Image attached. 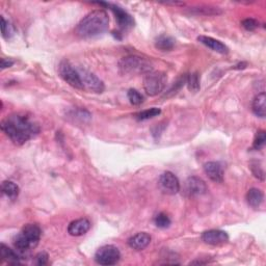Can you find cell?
I'll use <instances>...</instances> for the list:
<instances>
[{
	"label": "cell",
	"instance_id": "cell-11",
	"mask_svg": "<svg viewBox=\"0 0 266 266\" xmlns=\"http://www.w3.org/2000/svg\"><path fill=\"white\" fill-rule=\"evenodd\" d=\"M202 240L207 244L221 245L229 241V235L222 230H208L202 234Z\"/></svg>",
	"mask_w": 266,
	"mask_h": 266
},
{
	"label": "cell",
	"instance_id": "cell-19",
	"mask_svg": "<svg viewBox=\"0 0 266 266\" xmlns=\"http://www.w3.org/2000/svg\"><path fill=\"white\" fill-rule=\"evenodd\" d=\"M175 43H176V41L171 37L162 35V36L156 39L155 47L158 50H161V51H170L171 49L174 48Z\"/></svg>",
	"mask_w": 266,
	"mask_h": 266
},
{
	"label": "cell",
	"instance_id": "cell-14",
	"mask_svg": "<svg viewBox=\"0 0 266 266\" xmlns=\"http://www.w3.org/2000/svg\"><path fill=\"white\" fill-rule=\"evenodd\" d=\"M151 242V236L146 232H139L128 240V245L135 251H143Z\"/></svg>",
	"mask_w": 266,
	"mask_h": 266
},
{
	"label": "cell",
	"instance_id": "cell-12",
	"mask_svg": "<svg viewBox=\"0 0 266 266\" xmlns=\"http://www.w3.org/2000/svg\"><path fill=\"white\" fill-rule=\"evenodd\" d=\"M203 168H204V173L211 181L216 183H222L224 181V168L220 162H206Z\"/></svg>",
	"mask_w": 266,
	"mask_h": 266
},
{
	"label": "cell",
	"instance_id": "cell-10",
	"mask_svg": "<svg viewBox=\"0 0 266 266\" xmlns=\"http://www.w3.org/2000/svg\"><path fill=\"white\" fill-rule=\"evenodd\" d=\"M207 185L199 177L193 176L185 181V194L189 197H198L206 194Z\"/></svg>",
	"mask_w": 266,
	"mask_h": 266
},
{
	"label": "cell",
	"instance_id": "cell-31",
	"mask_svg": "<svg viewBox=\"0 0 266 266\" xmlns=\"http://www.w3.org/2000/svg\"><path fill=\"white\" fill-rule=\"evenodd\" d=\"M167 6H184L183 3H166Z\"/></svg>",
	"mask_w": 266,
	"mask_h": 266
},
{
	"label": "cell",
	"instance_id": "cell-21",
	"mask_svg": "<svg viewBox=\"0 0 266 266\" xmlns=\"http://www.w3.org/2000/svg\"><path fill=\"white\" fill-rule=\"evenodd\" d=\"M2 191L3 194L6 195L11 200H16L19 196L20 190L19 186L13 181H5L2 185Z\"/></svg>",
	"mask_w": 266,
	"mask_h": 266
},
{
	"label": "cell",
	"instance_id": "cell-2",
	"mask_svg": "<svg viewBox=\"0 0 266 266\" xmlns=\"http://www.w3.org/2000/svg\"><path fill=\"white\" fill-rule=\"evenodd\" d=\"M109 26V17L104 10H95L88 13L78 23L76 33L82 39H93L105 34Z\"/></svg>",
	"mask_w": 266,
	"mask_h": 266
},
{
	"label": "cell",
	"instance_id": "cell-9",
	"mask_svg": "<svg viewBox=\"0 0 266 266\" xmlns=\"http://www.w3.org/2000/svg\"><path fill=\"white\" fill-rule=\"evenodd\" d=\"M98 5L103 6L105 8H108L114 13V15L116 16V19L118 21V24L122 29L127 30V29L132 28L134 26V20L132 18V16L130 14H128L125 10H123L121 7H119L117 5L104 4V3H98Z\"/></svg>",
	"mask_w": 266,
	"mask_h": 266
},
{
	"label": "cell",
	"instance_id": "cell-27",
	"mask_svg": "<svg viewBox=\"0 0 266 266\" xmlns=\"http://www.w3.org/2000/svg\"><path fill=\"white\" fill-rule=\"evenodd\" d=\"M266 142V134L265 131H259L256 134V137L253 143V149L254 150H261L265 146Z\"/></svg>",
	"mask_w": 266,
	"mask_h": 266
},
{
	"label": "cell",
	"instance_id": "cell-20",
	"mask_svg": "<svg viewBox=\"0 0 266 266\" xmlns=\"http://www.w3.org/2000/svg\"><path fill=\"white\" fill-rule=\"evenodd\" d=\"M0 254H2L3 261H6L10 264H19L20 263V257L17 255V253L14 252L12 248L7 246L6 244H2L0 247Z\"/></svg>",
	"mask_w": 266,
	"mask_h": 266
},
{
	"label": "cell",
	"instance_id": "cell-13",
	"mask_svg": "<svg viewBox=\"0 0 266 266\" xmlns=\"http://www.w3.org/2000/svg\"><path fill=\"white\" fill-rule=\"evenodd\" d=\"M91 229V222L87 218H79L72 222L68 227V233L71 236H82Z\"/></svg>",
	"mask_w": 266,
	"mask_h": 266
},
{
	"label": "cell",
	"instance_id": "cell-22",
	"mask_svg": "<svg viewBox=\"0 0 266 266\" xmlns=\"http://www.w3.org/2000/svg\"><path fill=\"white\" fill-rule=\"evenodd\" d=\"M186 83L187 86H189V90L193 93H197L199 92L201 85H200V75L199 73L195 72L190 74L186 78Z\"/></svg>",
	"mask_w": 266,
	"mask_h": 266
},
{
	"label": "cell",
	"instance_id": "cell-30",
	"mask_svg": "<svg viewBox=\"0 0 266 266\" xmlns=\"http://www.w3.org/2000/svg\"><path fill=\"white\" fill-rule=\"evenodd\" d=\"M14 65V61L12 59H8V58H3L2 59V69L5 70L7 68H11Z\"/></svg>",
	"mask_w": 266,
	"mask_h": 266
},
{
	"label": "cell",
	"instance_id": "cell-25",
	"mask_svg": "<svg viewBox=\"0 0 266 266\" xmlns=\"http://www.w3.org/2000/svg\"><path fill=\"white\" fill-rule=\"evenodd\" d=\"M127 97H128L129 102L132 105H139V104H142L144 102V97H143L142 94H140L136 90H133V88H131V90L128 91Z\"/></svg>",
	"mask_w": 266,
	"mask_h": 266
},
{
	"label": "cell",
	"instance_id": "cell-29",
	"mask_svg": "<svg viewBox=\"0 0 266 266\" xmlns=\"http://www.w3.org/2000/svg\"><path fill=\"white\" fill-rule=\"evenodd\" d=\"M48 255H47L45 252H42L40 254L37 255L36 260H37V264L38 265H45L47 262H48Z\"/></svg>",
	"mask_w": 266,
	"mask_h": 266
},
{
	"label": "cell",
	"instance_id": "cell-6",
	"mask_svg": "<svg viewBox=\"0 0 266 266\" xmlns=\"http://www.w3.org/2000/svg\"><path fill=\"white\" fill-rule=\"evenodd\" d=\"M77 70H78V73H79L83 90H86L93 93H97V94L103 93L105 86L100 78H98L95 74L92 73L91 71L86 69L78 68Z\"/></svg>",
	"mask_w": 266,
	"mask_h": 266
},
{
	"label": "cell",
	"instance_id": "cell-5",
	"mask_svg": "<svg viewBox=\"0 0 266 266\" xmlns=\"http://www.w3.org/2000/svg\"><path fill=\"white\" fill-rule=\"evenodd\" d=\"M59 76L64 79L69 85L78 88L83 90L82 83L78 70L74 68L68 60H62L58 67Z\"/></svg>",
	"mask_w": 266,
	"mask_h": 266
},
{
	"label": "cell",
	"instance_id": "cell-16",
	"mask_svg": "<svg viewBox=\"0 0 266 266\" xmlns=\"http://www.w3.org/2000/svg\"><path fill=\"white\" fill-rule=\"evenodd\" d=\"M21 232L24 234V236L29 241L31 248H34L38 245V243L41 239V234H42L41 229L38 225L28 224L22 229Z\"/></svg>",
	"mask_w": 266,
	"mask_h": 266
},
{
	"label": "cell",
	"instance_id": "cell-18",
	"mask_svg": "<svg viewBox=\"0 0 266 266\" xmlns=\"http://www.w3.org/2000/svg\"><path fill=\"white\" fill-rule=\"evenodd\" d=\"M264 200L263 193L258 189H251L246 194V202L252 208H259Z\"/></svg>",
	"mask_w": 266,
	"mask_h": 266
},
{
	"label": "cell",
	"instance_id": "cell-17",
	"mask_svg": "<svg viewBox=\"0 0 266 266\" xmlns=\"http://www.w3.org/2000/svg\"><path fill=\"white\" fill-rule=\"evenodd\" d=\"M253 113L259 118H265L266 116V96L265 93H260L254 98L252 105Z\"/></svg>",
	"mask_w": 266,
	"mask_h": 266
},
{
	"label": "cell",
	"instance_id": "cell-15",
	"mask_svg": "<svg viewBox=\"0 0 266 266\" xmlns=\"http://www.w3.org/2000/svg\"><path fill=\"white\" fill-rule=\"evenodd\" d=\"M198 41L200 43H202L203 45H205L206 47H208L209 49H211L217 53L227 54L229 52V48L224 43H222L221 41H218V40H215L211 37L200 36V37H198Z\"/></svg>",
	"mask_w": 266,
	"mask_h": 266
},
{
	"label": "cell",
	"instance_id": "cell-26",
	"mask_svg": "<svg viewBox=\"0 0 266 266\" xmlns=\"http://www.w3.org/2000/svg\"><path fill=\"white\" fill-rule=\"evenodd\" d=\"M2 34L5 39H10L14 35V28L11 25L9 21L5 19V17H2Z\"/></svg>",
	"mask_w": 266,
	"mask_h": 266
},
{
	"label": "cell",
	"instance_id": "cell-7",
	"mask_svg": "<svg viewBox=\"0 0 266 266\" xmlns=\"http://www.w3.org/2000/svg\"><path fill=\"white\" fill-rule=\"evenodd\" d=\"M120 259L121 253L115 245L101 246L95 254V261L100 265H115Z\"/></svg>",
	"mask_w": 266,
	"mask_h": 266
},
{
	"label": "cell",
	"instance_id": "cell-28",
	"mask_svg": "<svg viewBox=\"0 0 266 266\" xmlns=\"http://www.w3.org/2000/svg\"><path fill=\"white\" fill-rule=\"evenodd\" d=\"M242 26L248 31H253L259 26V23L255 19L248 18V19H245L242 21Z\"/></svg>",
	"mask_w": 266,
	"mask_h": 266
},
{
	"label": "cell",
	"instance_id": "cell-24",
	"mask_svg": "<svg viewBox=\"0 0 266 266\" xmlns=\"http://www.w3.org/2000/svg\"><path fill=\"white\" fill-rule=\"evenodd\" d=\"M154 223L156 227H158L160 229H166L170 226V218L163 212L158 213L154 218Z\"/></svg>",
	"mask_w": 266,
	"mask_h": 266
},
{
	"label": "cell",
	"instance_id": "cell-3",
	"mask_svg": "<svg viewBox=\"0 0 266 266\" xmlns=\"http://www.w3.org/2000/svg\"><path fill=\"white\" fill-rule=\"evenodd\" d=\"M119 68L123 74H148L152 72L153 65L148 59L137 56L129 55L125 56L119 61Z\"/></svg>",
	"mask_w": 266,
	"mask_h": 266
},
{
	"label": "cell",
	"instance_id": "cell-23",
	"mask_svg": "<svg viewBox=\"0 0 266 266\" xmlns=\"http://www.w3.org/2000/svg\"><path fill=\"white\" fill-rule=\"evenodd\" d=\"M161 114V111L159 108H156V107H153V108H150V109H146V111L139 113L138 115H136V118L138 121H146V120H149V119H152L154 117H157Z\"/></svg>",
	"mask_w": 266,
	"mask_h": 266
},
{
	"label": "cell",
	"instance_id": "cell-4",
	"mask_svg": "<svg viewBox=\"0 0 266 266\" xmlns=\"http://www.w3.org/2000/svg\"><path fill=\"white\" fill-rule=\"evenodd\" d=\"M167 78L162 72H150L145 75L144 88L149 96H157L165 85Z\"/></svg>",
	"mask_w": 266,
	"mask_h": 266
},
{
	"label": "cell",
	"instance_id": "cell-8",
	"mask_svg": "<svg viewBox=\"0 0 266 266\" xmlns=\"http://www.w3.org/2000/svg\"><path fill=\"white\" fill-rule=\"evenodd\" d=\"M158 186L163 194L169 196H174L180 191V182L171 171H164L160 175Z\"/></svg>",
	"mask_w": 266,
	"mask_h": 266
},
{
	"label": "cell",
	"instance_id": "cell-1",
	"mask_svg": "<svg viewBox=\"0 0 266 266\" xmlns=\"http://www.w3.org/2000/svg\"><path fill=\"white\" fill-rule=\"evenodd\" d=\"M2 129L12 142L22 146L40 132V127L28 117L13 114L2 122Z\"/></svg>",
	"mask_w": 266,
	"mask_h": 266
}]
</instances>
